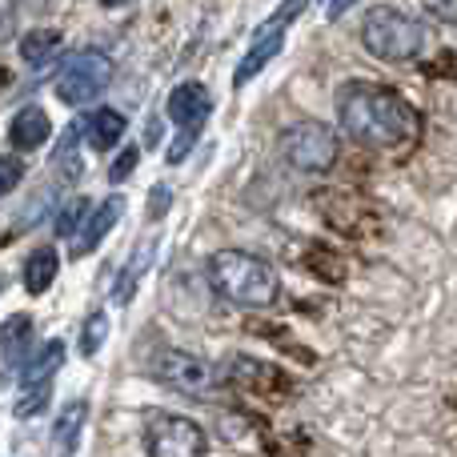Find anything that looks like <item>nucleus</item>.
Returning <instances> with one entry per match:
<instances>
[{"instance_id": "1", "label": "nucleus", "mask_w": 457, "mask_h": 457, "mask_svg": "<svg viewBox=\"0 0 457 457\" xmlns=\"http://www.w3.org/2000/svg\"><path fill=\"white\" fill-rule=\"evenodd\" d=\"M337 129L373 153H402L421 141V112L394 88L353 80L337 93Z\"/></svg>"}, {"instance_id": "2", "label": "nucleus", "mask_w": 457, "mask_h": 457, "mask_svg": "<svg viewBox=\"0 0 457 457\" xmlns=\"http://www.w3.org/2000/svg\"><path fill=\"white\" fill-rule=\"evenodd\" d=\"M205 277L217 297L233 301V305H241V309H269L281 297V277H277V269L245 249L209 253Z\"/></svg>"}, {"instance_id": "3", "label": "nucleus", "mask_w": 457, "mask_h": 457, "mask_svg": "<svg viewBox=\"0 0 457 457\" xmlns=\"http://www.w3.org/2000/svg\"><path fill=\"white\" fill-rule=\"evenodd\" d=\"M361 45L370 56L386 64H405L421 53L426 45V29L413 16L397 12V8H370L361 21Z\"/></svg>"}, {"instance_id": "4", "label": "nucleus", "mask_w": 457, "mask_h": 457, "mask_svg": "<svg viewBox=\"0 0 457 457\" xmlns=\"http://www.w3.org/2000/svg\"><path fill=\"white\" fill-rule=\"evenodd\" d=\"M112 72H117V64L101 48L72 53L61 64V77H56V101L69 104V109H85V104H93L112 85Z\"/></svg>"}, {"instance_id": "5", "label": "nucleus", "mask_w": 457, "mask_h": 457, "mask_svg": "<svg viewBox=\"0 0 457 457\" xmlns=\"http://www.w3.org/2000/svg\"><path fill=\"white\" fill-rule=\"evenodd\" d=\"M281 157L301 173H329L341 157V137L325 120H293L281 133Z\"/></svg>"}, {"instance_id": "6", "label": "nucleus", "mask_w": 457, "mask_h": 457, "mask_svg": "<svg viewBox=\"0 0 457 457\" xmlns=\"http://www.w3.org/2000/svg\"><path fill=\"white\" fill-rule=\"evenodd\" d=\"M145 453L149 457H205L209 434L181 413H153L145 421Z\"/></svg>"}, {"instance_id": "7", "label": "nucleus", "mask_w": 457, "mask_h": 457, "mask_svg": "<svg viewBox=\"0 0 457 457\" xmlns=\"http://www.w3.org/2000/svg\"><path fill=\"white\" fill-rule=\"evenodd\" d=\"M149 370L161 386L177 389V394H185V397H213L217 389H221V378H217L213 365L193 353H181V349H161Z\"/></svg>"}, {"instance_id": "8", "label": "nucleus", "mask_w": 457, "mask_h": 457, "mask_svg": "<svg viewBox=\"0 0 457 457\" xmlns=\"http://www.w3.org/2000/svg\"><path fill=\"white\" fill-rule=\"evenodd\" d=\"M305 4H309V0H285V4L277 8V12L269 16V21L261 24L257 32H253L249 53L241 56V64H237V72H233V85H237V88L249 85V80L257 77V72L265 69V64L273 61L277 53H281V48H285V29H289V24L297 21L301 12H305Z\"/></svg>"}, {"instance_id": "9", "label": "nucleus", "mask_w": 457, "mask_h": 457, "mask_svg": "<svg viewBox=\"0 0 457 457\" xmlns=\"http://www.w3.org/2000/svg\"><path fill=\"white\" fill-rule=\"evenodd\" d=\"M209 112H213V96L197 80H185V85H177L169 93V120L177 129H201Z\"/></svg>"}, {"instance_id": "10", "label": "nucleus", "mask_w": 457, "mask_h": 457, "mask_svg": "<svg viewBox=\"0 0 457 457\" xmlns=\"http://www.w3.org/2000/svg\"><path fill=\"white\" fill-rule=\"evenodd\" d=\"M228 381L241 386V389H249V394H269V397L289 394V378H285L281 370H273V365H265V361H253V357H237Z\"/></svg>"}, {"instance_id": "11", "label": "nucleus", "mask_w": 457, "mask_h": 457, "mask_svg": "<svg viewBox=\"0 0 457 457\" xmlns=\"http://www.w3.org/2000/svg\"><path fill=\"white\" fill-rule=\"evenodd\" d=\"M61 365H64V341H45V345L29 357V365L21 370V386L24 389H48L53 378L61 373Z\"/></svg>"}, {"instance_id": "12", "label": "nucleus", "mask_w": 457, "mask_h": 457, "mask_svg": "<svg viewBox=\"0 0 457 457\" xmlns=\"http://www.w3.org/2000/svg\"><path fill=\"white\" fill-rule=\"evenodd\" d=\"M48 137H53V125H48V117H45L40 104H24V109L12 117V125H8V141H12V149H40Z\"/></svg>"}, {"instance_id": "13", "label": "nucleus", "mask_w": 457, "mask_h": 457, "mask_svg": "<svg viewBox=\"0 0 457 457\" xmlns=\"http://www.w3.org/2000/svg\"><path fill=\"white\" fill-rule=\"evenodd\" d=\"M125 125L129 120L120 117L117 109H93L85 117V137H88V149L93 153H104V149H112V145L125 137Z\"/></svg>"}, {"instance_id": "14", "label": "nucleus", "mask_w": 457, "mask_h": 457, "mask_svg": "<svg viewBox=\"0 0 457 457\" xmlns=\"http://www.w3.org/2000/svg\"><path fill=\"white\" fill-rule=\"evenodd\" d=\"M85 421H88V402H80V397L61 410V418H56V426H53V442H56V450H61V457L77 453V442H80Z\"/></svg>"}, {"instance_id": "15", "label": "nucleus", "mask_w": 457, "mask_h": 457, "mask_svg": "<svg viewBox=\"0 0 457 457\" xmlns=\"http://www.w3.org/2000/svg\"><path fill=\"white\" fill-rule=\"evenodd\" d=\"M120 209H125V201H120V197H109V201H101V205L93 209V217H88L85 233L77 237V253H88V249H96V245H101L104 237L112 233V225L120 221Z\"/></svg>"}, {"instance_id": "16", "label": "nucleus", "mask_w": 457, "mask_h": 457, "mask_svg": "<svg viewBox=\"0 0 457 457\" xmlns=\"http://www.w3.org/2000/svg\"><path fill=\"white\" fill-rule=\"evenodd\" d=\"M56 269H61V261H56V249L53 245H40V249L29 253V261H24V289L37 297V293H45L48 285L56 281Z\"/></svg>"}, {"instance_id": "17", "label": "nucleus", "mask_w": 457, "mask_h": 457, "mask_svg": "<svg viewBox=\"0 0 457 457\" xmlns=\"http://www.w3.org/2000/svg\"><path fill=\"white\" fill-rule=\"evenodd\" d=\"M29 345H32V321L24 313H16V317H8L4 321V370L8 373H16V365H29Z\"/></svg>"}, {"instance_id": "18", "label": "nucleus", "mask_w": 457, "mask_h": 457, "mask_svg": "<svg viewBox=\"0 0 457 457\" xmlns=\"http://www.w3.org/2000/svg\"><path fill=\"white\" fill-rule=\"evenodd\" d=\"M61 48H64V37L56 29H32L21 37V61L40 69V64H48L53 56H61Z\"/></svg>"}, {"instance_id": "19", "label": "nucleus", "mask_w": 457, "mask_h": 457, "mask_svg": "<svg viewBox=\"0 0 457 457\" xmlns=\"http://www.w3.org/2000/svg\"><path fill=\"white\" fill-rule=\"evenodd\" d=\"M88 217H93V201H88V197H72L69 205L61 209V217H56V237L77 241V237L85 233L80 225H88Z\"/></svg>"}, {"instance_id": "20", "label": "nucleus", "mask_w": 457, "mask_h": 457, "mask_svg": "<svg viewBox=\"0 0 457 457\" xmlns=\"http://www.w3.org/2000/svg\"><path fill=\"white\" fill-rule=\"evenodd\" d=\"M77 125L72 129H64V137H61V145H56V153H53V165L61 169V177H80V157H77Z\"/></svg>"}, {"instance_id": "21", "label": "nucleus", "mask_w": 457, "mask_h": 457, "mask_svg": "<svg viewBox=\"0 0 457 457\" xmlns=\"http://www.w3.org/2000/svg\"><path fill=\"white\" fill-rule=\"evenodd\" d=\"M104 337H109V317L96 309V313L85 321V329H80V353H85V357H96V353L104 349Z\"/></svg>"}, {"instance_id": "22", "label": "nucleus", "mask_w": 457, "mask_h": 457, "mask_svg": "<svg viewBox=\"0 0 457 457\" xmlns=\"http://www.w3.org/2000/svg\"><path fill=\"white\" fill-rule=\"evenodd\" d=\"M149 249H153V241H141V249H137V257H133V265H129V273H120V285H117V301H129V297H133L137 273H141V269L149 265Z\"/></svg>"}, {"instance_id": "23", "label": "nucleus", "mask_w": 457, "mask_h": 457, "mask_svg": "<svg viewBox=\"0 0 457 457\" xmlns=\"http://www.w3.org/2000/svg\"><path fill=\"white\" fill-rule=\"evenodd\" d=\"M0 173H4V181H0V189H4V193H12L16 185H21V177H24L21 157H16V153H4V161H0Z\"/></svg>"}, {"instance_id": "24", "label": "nucleus", "mask_w": 457, "mask_h": 457, "mask_svg": "<svg viewBox=\"0 0 457 457\" xmlns=\"http://www.w3.org/2000/svg\"><path fill=\"white\" fill-rule=\"evenodd\" d=\"M137 161H141V153H137V149H125L117 161H112V169H109V181H125V177L137 169Z\"/></svg>"}, {"instance_id": "25", "label": "nucleus", "mask_w": 457, "mask_h": 457, "mask_svg": "<svg viewBox=\"0 0 457 457\" xmlns=\"http://www.w3.org/2000/svg\"><path fill=\"white\" fill-rule=\"evenodd\" d=\"M429 16H437L442 24H457V0H421Z\"/></svg>"}, {"instance_id": "26", "label": "nucleus", "mask_w": 457, "mask_h": 457, "mask_svg": "<svg viewBox=\"0 0 457 457\" xmlns=\"http://www.w3.org/2000/svg\"><path fill=\"white\" fill-rule=\"evenodd\" d=\"M193 141H197V129H181V137H177V141H173V149H169V161H173V165H181V161L189 157Z\"/></svg>"}, {"instance_id": "27", "label": "nucleus", "mask_w": 457, "mask_h": 457, "mask_svg": "<svg viewBox=\"0 0 457 457\" xmlns=\"http://www.w3.org/2000/svg\"><path fill=\"white\" fill-rule=\"evenodd\" d=\"M353 4H357V0H325V16H329V21H337V16H345Z\"/></svg>"}, {"instance_id": "28", "label": "nucleus", "mask_w": 457, "mask_h": 457, "mask_svg": "<svg viewBox=\"0 0 457 457\" xmlns=\"http://www.w3.org/2000/svg\"><path fill=\"white\" fill-rule=\"evenodd\" d=\"M165 205H169V189H153V197H149L153 217H161V213H165Z\"/></svg>"}, {"instance_id": "29", "label": "nucleus", "mask_w": 457, "mask_h": 457, "mask_svg": "<svg viewBox=\"0 0 457 457\" xmlns=\"http://www.w3.org/2000/svg\"><path fill=\"white\" fill-rule=\"evenodd\" d=\"M104 8H129V4H137V0H101Z\"/></svg>"}]
</instances>
